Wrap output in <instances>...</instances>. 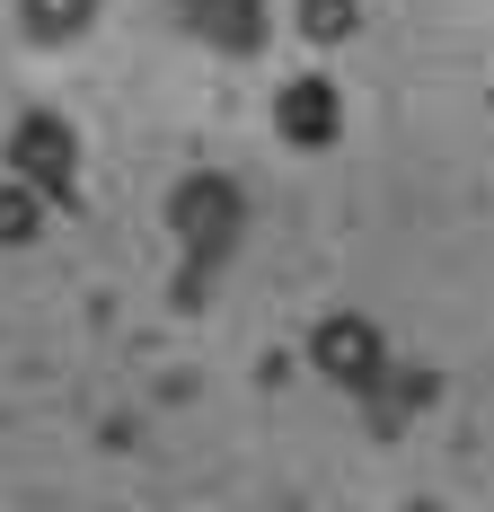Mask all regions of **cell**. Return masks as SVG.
<instances>
[{"label":"cell","instance_id":"1","mask_svg":"<svg viewBox=\"0 0 494 512\" xmlns=\"http://www.w3.org/2000/svg\"><path fill=\"white\" fill-rule=\"evenodd\" d=\"M89 18H98V0H18L27 45H71V36H89Z\"/></svg>","mask_w":494,"mask_h":512},{"label":"cell","instance_id":"2","mask_svg":"<svg viewBox=\"0 0 494 512\" xmlns=\"http://www.w3.org/2000/svg\"><path fill=\"white\" fill-rule=\"evenodd\" d=\"M309 354L327 362V371H336V380H362V371H371V354H380V345H371V327H362V318H327V327H318V345H309Z\"/></svg>","mask_w":494,"mask_h":512}]
</instances>
